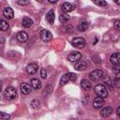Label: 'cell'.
<instances>
[{
    "label": "cell",
    "mask_w": 120,
    "mask_h": 120,
    "mask_svg": "<svg viewBox=\"0 0 120 120\" xmlns=\"http://www.w3.org/2000/svg\"><path fill=\"white\" fill-rule=\"evenodd\" d=\"M3 15L8 19V20H10V19H13L14 17V12H13V9L9 7L6 8L3 11Z\"/></svg>",
    "instance_id": "14"
},
{
    "label": "cell",
    "mask_w": 120,
    "mask_h": 120,
    "mask_svg": "<svg viewBox=\"0 0 120 120\" xmlns=\"http://www.w3.org/2000/svg\"><path fill=\"white\" fill-rule=\"evenodd\" d=\"M94 4H96V5H98V6H99V7H105L106 5H107V2L106 1H104V0H95L94 1Z\"/></svg>",
    "instance_id": "24"
},
{
    "label": "cell",
    "mask_w": 120,
    "mask_h": 120,
    "mask_svg": "<svg viewBox=\"0 0 120 120\" xmlns=\"http://www.w3.org/2000/svg\"><path fill=\"white\" fill-rule=\"evenodd\" d=\"M2 90V82H1V81H0V91Z\"/></svg>",
    "instance_id": "39"
},
{
    "label": "cell",
    "mask_w": 120,
    "mask_h": 120,
    "mask_svg": "<svg viewBox=\"0 0 120 120\" xmlns=\"http://www.w3.org/2000/svg\"><path fill=\"white\" fill-rule=\"evenodd\" d=\"M30 84H31V86L34 89H37L38 90V89H40L41 88V82L39 80L36 79V78H34V79H32L30 81Z\"/></svg>",
    "instance_id": "16"
},
{
    "label": "cell",
    "mask_w": 120,
    "mask_h": 120,
    "mask_svg": "<svg viewBox=\"0 0 120 120\" xmlns=\"http://www.w3.org/2000/svg\"><path fill=\"white\" fill-rule=\"evenodd\" d=\"M38 68V67L36 63H31L26 67V71L28 74H35V73H37Z\"/></svg>",
    "instance_id": "12"
},
{
    "label": "cell",
    "mask_w": 120,
    "mask_h": 120,
    "mask_svg": "<svg viewBox=\"0 0 120 120\" xmlns=\"http://www.w3.org/2000/svg\"><path fill=\"white\" fill-rule=\"evenodd\" d=\"M67 75H68V79H69V81H71V82H75V81H76V79H77V77H76V75H75L74 73H72V72H69V73H67Z\"/></svg>",
    "instance_id": "26"
},
{
    "label": "cell",
    "mask_w": 120,
    "mask_h": 120,
    "mask_svg": "<svg viewBox=\"0 0 120 120\" xmlns=\"http://www.w3.org/2000/svg\"><path fill=\"white\" fill-rule=\"evenodd\" d=\"M113 83H114V85H115L116 87L119 86V78H118V77H116V78L113 80Z\"/></svg>",
    "instance_id": "32"
},
{
    "label": "cell",
    "mask_w": 120,
    "mask_h": 120,
    "mask_svg": "<svg viewBox=\"0 0 120 120\" xmlns=\"http://www.w3.org/2000/svg\"><path fill=\"white\" fill-rule=\"evenodd\" d=\"M20 90H21L22 94H23V95H29V94L31 93V91H32L30 84H28V83H26V82L21 83V85H20Z\"/></svg>",
    "instance_id": "8"
},
{
    "label": "cell",
    "mask_w": 120,
    "mask_h": 120,
    "mask_svg": "<svg viewBox=\"0 0 120 120\" xmlns=\"http://www.w3.org/2000/svg\"><path fill=\"white\" fill-rule=\"evenodd\" d=\"M103 75H104V73H103V71L101 69H95V70H93L92 72L89 73L88 77H89L90 81L97 82V81L100 80L103 77Z\"/></svg>",
    "instance_id": "2"
},
{
    "label": "cell",
    "mask_w": 120,
    "mask_h": 120,
    "mask_svg": "<svg viewBox=\"0 0 120 120\" xmlns=\"http://www.w3.org/2000/svg\"><path fill=\"white\" fill-rule=\"evenodd\" d=\"M46 20L48 21L49 23H51V24L53 23V22H54V12H53V10H49L47 12V14H46Z\"/></svg>",
    "instance_id": "18"
},
{
    "label": "cell",
    "mask_w": 120,
    "mask_h": 120,
    "mask_svg": "<svg viewBox=\"0 0 120 120\" xmlns=\"http://www.w3.org/2000/svg\"><path fill=\"white\" fill-rule=\"evenodd\" d=\"M52 86H51V85H49V86H48V87H47V93H48V94H49V93H50V92H51V91H52Z\"/></svg>",
    "instance_id": "35"
},
{
    "label": "cell",
    "mask_w": 120,
    "mask_h": 120,
    "mask_svg": "<svg viewBox=\"0 0 120 120\" xmlns=\"http://www.w3.org/2000/svg\"><path fill=\"white\" fill-rule=\"evenodd\" d=\"M110 61L112 66L118 67L120 64V54L118 52H114L110 56Z\"/></svg>",
    "instance_id": "7"
},
{
    "label": "cell",
    "mask_w": 120,
    "mask_h": 120,
    "mask_svg": "<svg viewBox=\"0 0 120 120\" xmlns=\"http://www.w3.org/2000/svg\"><path fill=\"white\" fill-rule=\"evenodd\" d=\"M112 113V108L110 107V106L105 107V108H103V109L100 111V115H101L102 117H108V116H110Z\"/></svg>",
    "instance_id": "15"
},
{
    "label": "cell",
    "mask_w": 120,
    "mask_h": 120,
    "mask_svg": "<svg viewBox=\"0 0 120 120\" xmlns=\"http://www.w3.org/2000/svg\"><path fill=\"white\" fill-rule=\"evenodd\" d=\"M49 3H52V4H55V3H57V0H49Z\"/></svg>",
    "instance_id": "37"
},
{
    "label": "cell",
    "mask_w": 120,
    "mask_h": 120,
    "mask_svg": "<svg viewBox=\"0 0 120 120\" xmlns=\"http://www.w3.org/2000/svg\"><path fill=\"white\" fill-rule=\"evenodd\" d=\"M39 38L43 41H50L52 38V35L48 30H41L40 33H39Z\"/></svg>",
    "instance_id": "5"
},
{
    "label": "cell",
    "mask_w": 120,
    "mask_h": 120,
    "mask_svg": "<svg viewBox=\"0 0 120 120\" xmlns=\"http://www.w3.org/2000/svg\"><path fill=\"white\" fill-rule=\"evenodd\" d=\"M40 77L42 79H46L47 78V71L45 68H41L40 69Z\"/></svg>",
    "instance_id": "28"
},
{
    "label": "cell",
    "mask_w": 120,
    "mask_h": 120,
    "mask_svg": "<svg viewBox=\"0 0 120 120\" xmlns=\"http://www.w3.org/2000/svg\"><path fill=\"white\" fill-rule=\"evenodd\" d=\"M5 97L8 100H13L17 98V91L13 86H8L5 90Z\"/></svg>",
    "instance_id": "3"
},
{
    "label": "cell",
    "mask_w": 120,
    "mask_h": 120,
    "mask_svg": "<svg viewBox=\"0 0 120 120\" xmlns=\"http://www.w3.org/2000/svg\"><path fill=\"white\" fill-rule=\"evenodd\" d=\"M8 27H9V25H8V22L0 19V31H6L8 29Z\"/></svg>",
    "instance_id": "22"
},
{
    "label": "cell",
    "mask_w": 120,
    "mask_h": 120,
    "mask_svg": "<svg viewBox=\"0 0 120 120\" xmlns=\"http://www.w3.org/2000/svg\"><path fill=\"white\" fill-rule=\"evenodd\" d=\"M70 120H77L76 118H72V119H70Z\"/></svg>",
    "instance_id": "40"
},
{
    "label": "cell",
    "mask_w": 120,
    "mask_h": 120,
    "mask_svg": "<svg viewBox=\"0 0 120 120\" xmlns=\"http://www.w3.org/2000/svg\"><path fill=\"white\" fill-rule=\"evenodd\" d=\"M10 115L8 113H6V112H0V119H4V120H7V119H9Z\"/></svg>",
    "instance_id": "27"
},
{
    "label": "cell",
    "mask_w": 120,
    "mask_h": 120,
    "mask_svg": "<svg viewBox=\"0 0 120 120\" xmlns=\"http://www.w3.org/2000/svg\"><path fill=\"white\" fill-rule=\"evenodd\" d=\"M81 85H82V87L84 90H86V91H89V90H91V88H92V84H91L90 81H88V80H86V79L82 80Z\"/></svg>",
    "instance_id": "17"
},
{
    "label": "cell",
    "mask_w": 120,
    "mask_h": 120,
    "mask_svg": "<svg viewBox=\"0 0 120 120\" xmlns=\"http://www.w3.org/2000/svg\"><path fill=\"white\" fill-rule=\"evenodd\" d=\"M5 42V38L3 36H0V44H3Z\"/></svg>",
    "instance_id": "34"
},
{
    "label": "cell",
    "mask_w": 120,
    "mask_h": 120,
    "mask_svg": "<svg viewBox=\"0 0 120 120\" xmlns=\"http://www.w3.org/2000/svg\"><path fill=\"white\" fill-rule=\"evenodd\" d=\"M18 4L21 5V6H24V5H28L29 4V1H27V0H19L18 1Z\"/></svg>",
    "instance_id": "30"
},
{
    "label": "cell",
    "mask_w": 120,
    "mask_h": 120,
    "mask_svg": "<svg viewBox=\"0 0 120 120\" xmlns=\"http://www.w3.org/2000/svg\"><path fill=\"white\" fill-rule=\"evenodd\" d=\"M114 73H115V75H116V77H118L119 78V68L118 67H115V68H114Z\"/></svg>",
    "instance_id": "33"
},
{
    "label": "cell",
    "mask_w": 120,
    "mask_h": 120,
    "mask_svg": "<svg viewBox=\"0 0 120 120\" xmlns=\"http://www.w3.org/2000/svg\"><path fill=\"white\" fill-rule=\"evenodd\" d=\"M59 21L62 23H68L69 21V15H68V13H62L59 16Z\"/></svg>",
    "instance_id": "20"
},
{
    "label": "cell",
    "mask_w": 120,
    "mask_h": 120,
    "mask_svg": "<svg viewBox=\"0 0 120 120\" xmlns=\"http://www.w3.org/2000/svg\"><path fill=\"white\" fill-rule=\"evenodd\" d=\"M68 82H69V79H68V75L67 74H65V75H63L62 76V78L60 79V85H65V84H67L68 83Z\"/></svg>",
    "instance_id": "23"
},
{
    "label": "cell",
    "mask_w": 120,
    "mask_h": 120,
    "mask_svg": "<svg viewBox=\"0 0 120 120\" xmlns=\"http://www.w3.org/2000/svg\"><path fill=\"white\" fill-rule=\"evenodd\" d=\"M113 26H114V28H115L116 30H120V21H119V20H116V21L114 22Z\"/></svg>",
    "instance_id": "29"
},
{
    "label": "cell",
    "mask_w": 120,
    "mask_h": 120,
    "mask_svg": "<svg viewBox=\"0 0 120 120\" xmlns=\"http://www.w3.org/2000/svg\"><path fill=\"white\" fill-rule=\"evenodd\" d=\"M71 44L75 48L82 49V48H83L85 46V39L82 37H77V38H74L71 40Z\"/></svg>",
    "instance_id": "4"
},
{
    "label": "cell",
    "mask_w": 120,
    "mask_h": 120,
    "mask_svg": "<svg viewBox=\"0 0 120 120\" xmlns=\"http://www.w3.org/2000/svg\"><path fill=\"white\" fill-rule=\"evenodd\" d=\"M64 29H66V31H67V32H69V33H70V32H72L73 27H72L71 25H69V24H68V26H65V28H64Z\"/></svg>",
    "instance_id": "31"
},
{
    "label": "cell",
    "mask_w": 120,
    "mask_h": 120,
    "mask_svg": "<svg viewBox=\"0 0 120 120\" xmlns=\"http://www.w3.org/2000/svg\"><path fill=\"white\" fill-rule=\"evenodd\" d=\"M22 26H23V27L28 28V27L32 26V24H33V20L30 19V18H28V17H24V18L22 19Z\"/></svg>",
    "instance_id": "19"
},
{
    "label": "cell",
    "mask_w": 120,
    "mask_h": 120,
    "mask_svg": "<svg viewBox=\"0 0 120 120\" xmlns=\"http://www.w3.org/2000/svg\"><path fill=\"white\" fill-rule=\"evenodd\" d=\"M73 8H73V5L70 4V3H68V2H65V3H63V4L61 5V10H62L63 12H66V13L72 11Z\"/></svg>",
    "instance_id": "11"
},
{
    "label": "cell",
    "mask_w": 120,
    "mask_h": 120,
    "mask_svg": "<svg viewBox=\"0 0 120 120\" xmlns=\"http://www.w3.org/2000/svg\"><path fill=\"white\" fill-rule=\"evenodd\" d=\"M16 38H17V40H18L19 42L23 43V42L27 41V39H28V35H27L24 31H21V32H19V33L17 34Z\"/></svg>",
    "instance_id": "10"
},
{
    "label": "cell",
    "mask_w": 120,
    "mask_h": 120,
    "mask_svg": "<svg viewBox=\"0 0 120 120\" xmlns=\"http://www.w3.org/2000/svg\"><path fill=\"white\" fill-rule=\"evenodd\" d=\"M81 58H82V53L79 52H74L68 55V59L70 62H78L81 60Z\"/></svg>",
    "instance_id": "6"
},
{
    "label": "cell",
    "mask_w": 120,
    "mask_h": 120,
    "mask_svg": "<svg viewBox=\"0 0 120 120\" xmlns=\"http://www.w3.org/2000/svg\"><path fill=\"white\" fill-rule=\"evenodd\" d=\"M31 107L33 109H38L39 107V101L38 99H34L32 102H31Z\"/></svg>",
    "instance_id": "25"
},
{
    "label": "cell",
    "mask_w": 120,
    "mask_h": 120,
    "mask_svg": "<svg viewBox=\"0 0 120 120\" xmlns=\"http://www.w3.org/2000/svg\"><path fill=\"white\" fill-rule=\"evenodd\" d=\"M7 120H8V119H7Z\"/></svg>",
    "instance_id": "41"
},
{
    "label": "cell",
    "mask_w": 120,
    "mask_h": 120,
    "mask_svg": "<svg viewBox=\"0 0 120 120\" xmlns=\"http://www.w3.org/2000/svg\"><path fill=\"white\" fill-rule=\"evenodd\" d=\"M86 68H87V63L85 61H82V60L76 62L74 65V68L76 70H79V71H82V70L86 69Z\"/></svg>",
    "instance_id": "9"
},
{
    "label": "cell",
    "mask_w": 120,
    "mask_h": 120,
    "mask_svg": "<svg viewBox=\"0 0 120 120\" xmlns=\"http://www.w3.org/2000/svg\"><path fill=\"white\" fill-rule=\"evenodd\" d=\"M97 41H98V38H95V40H94V44H96V42H97Z\"/></svg>",
    "instance_id": "38"
},
{
    "label": "cell",
    "mask_w": 120,
    "mask_h": 120,
    "mask_svg": "<svg viewBox=\"0 0 120 120\" xmlns=\"http://www.w3.org/2000/svg\"><path fill=\"white\" fill-rule=\"evenodd\" d=\"M94 91H95L96 95L98 98H101L105 99L108 97V90L105 87V85H103V84H98V85H96L95 88H94Z\"/></svg>",
    "instance_id": "1"
},
{
    "label": "cell",
    "mask_w": 120,
    "mask_h": 120,
    "mask_svg": "<svg viewBox=\"0 0 120 120\" xmlns=\"http://www.w3.org/2000/svg\"><path fill=\"white\" fill-rule=\"evenodd\" d=\"M104 105V99L101 98L97 97L94 100H93V107L95 109H100L102 106Z\"/></svg>",
    "instance_id": "13"
},
{
    "label": "cell",
    "mask_w": 120,
    "mask_h": 120,
    "mask_svg": "<svg viewBox=\"0 0 120 120\" xmlns=\"http://www.w3.org/2000/svg\"><path fill=\"white\" fill-rule=\"evenodd\" d=\"M87 28H88V23H87L86 22H80V23L78 24V26H77V29H78L79 31H81V32H83V31L87 30Z\"/></svg>",
    "instance_id": "21"
},
{
    "label": "cell",
    "mask_w": 120,
    "mask_h": 120,
    "mask_svg": "<svg viewBox=\"0 0 120 120\" xmlns=\"http://www.w3.org/2000/svg\"><path fill=\"white\" fill-rule=\"evenodd\" d=\"M116 114H117L118 116L120 115V107H119V106H118L117 109H116Z\"/></svg>",
    "instance_id": "36"
}]
</instances>
